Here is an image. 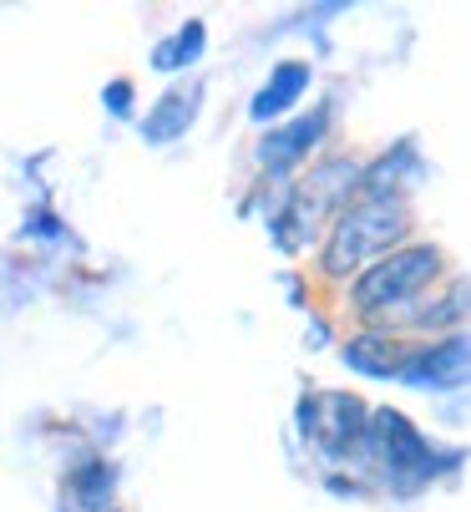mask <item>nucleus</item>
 <instances>
[{
	"label": "nucleus",
	"mask_w": 471,
	"mask_h": 512,
	"mask_svg": "<svg viewBox=\"0 0 471 512\" xmlns=\"http://www.w3.org/2000/svg\"><path fill=\"white\" fill-rule=\"evenodd\" d=\"M466 315H471V284H451L441 300L411 305V310H406V325H411V330H446V325H456V320H466Z\"/></svg>",
	"instance_id": "nucleus-4"
},
{
	"label": "nucleus",
	"mask_w": 471,
	"mask_h": 512,
	"mask_svg": "<svg viewBox=\"0 0 471 512\" xmlns=\"http://www.w3.org/2000/svg\"><path fill=\"white\" fill-rule=\"evenodd\" d=\"M350 188H355V163L335 158V163H320L299 188H294V213H289V229L299 234H320L325 218H340L345 203H350Z\"/></svg>",
	"instance_id": "nucleus-3"
},
{
	"label": "nucleus",
	"mask_w": 471,
	"mask_h": 512,
	"mask_svg": "<svg viewBox=\"0 0 471 512\" xmlns=\"http://www.w3.org/2000/svg\"><path fill=\"white\" fill-rule=\"evenodd\" d=\"M304 77H309L304 66H284V71H279V82H274V87L259 97V107H254V112H259V117H274V112H284V102H294V97H299Z\"/></svg>",
	"instance_id": "nucleus-5"
},
{
	"label": "nucleus",
	"mask_w": 471,
	"mask_h": 512,
	"mask_svg": "<svg viewBox=\"0 0 471 512\" xmlns=\"http://www.w3.org/2000/svg\"><path fill=\"white\" fill-rule=\"evenodd\" d=\"M446 254L436 244H401L396 254L375 259L370 269L355 274L350 284V305L360 315H390V310H411L421 305V295L441 279Z\"/></svg>",
	"instance_id": "nucleus-2"
},
{
	"label": "nucleus",
	"mask_w": 471,
	"mask_h": 512,
	"mask_svg": "<svg viewBox=\"0 0 471 512\" xmlns=\"http://www.w3.org/2000/svg\"><path fill=\"white\" fill-rule=\"evenodd\" d=\"M406 234H411L406 203L390 198L385 188H360L345 203V213L335 218L325 254H320V269H325V279H350V274L370 269L375 259L396 254Z\"/></svg>",
	"instance_id": "nucleus-1"
}]
</instances>
